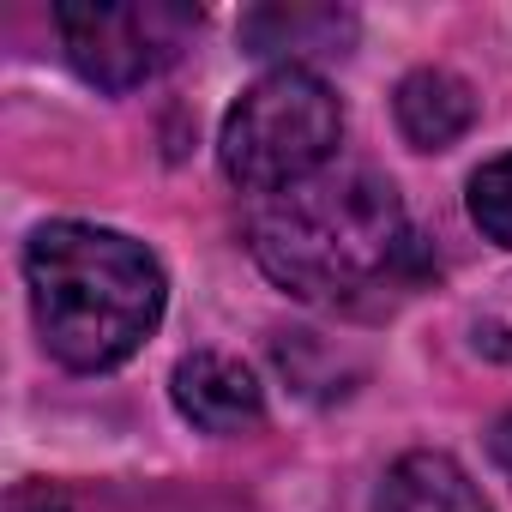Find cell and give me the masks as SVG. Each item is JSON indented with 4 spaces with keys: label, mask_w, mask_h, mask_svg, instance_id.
<instances>
[{
    "label": "cell",
    "mask_w": 512,
    "mask_h": 512,
    "mask_svg": "<svg viewBox=\"0 0 512 512\" xmlns=\"http://www.w3.org/2000/svg\"><path fill=\"white\" fill-rule=\"evenodd\" d=\"M410 223L374 169H320L253 217V260L302 302H362L404 284Z\"/></svg>",
    "instance_id": "1"
},
{
    "label": "cell",
    "mask_w": 512,
    "mask_h": 512,
    "mask_svg": "<svg viewBox=\"0 0 512 512\" xmlns=\"http://www.w3.org/2000/svg\"><path fill=\"white\" fill-rule=\"evenodd\" d=\"M31 308L55 362L79 374H103L127 362L163 314L157 260L97 223H49L25 247Z\"/></svg>",
    "instance_id": "2"
},
{
    "label": "cell",
    "mask_w": 512,
    "mask_h": 512,
    "mask_svg": "<svg viewBox=\"0 0 512 512\" xmlns=\"http://www.w3.org/2000/svg\"><path fill=\"white\" fill-rule=\"evenodd\" d=\"M338 133H344V109L332 85L302 67H278L253 91H241V103L223 121L217 157L235 187L284 193L326 169V157L338 151Z\"/></svg>",
    "instance_id": "3"
},
{
    "label": "cell",
    "mask_w": 512,
    "mask_h": 512,
    "mask_svg": "<svg viewBox=\"0 0 512 512\" xmlns=\"http://www.w3.org/2000/svg\"><path fill=\"white\" fill-rule=\"evenodd\" d=\"M73 67L103 91H133L157 79L193 37L199 13L181 0H67L55 7Z\"/></svg>",
    "instance_id": "4"
},
{
    "label": "cell",
    "mask_w": 512,
    "mask_h": 512,
    "mask_svg": "<svg viewBox=\"0 0 512 512\" xmlns=\"http://www.w3.org/2000/svg\"><path fill=\"white\" fill-rule=\"evenodd\" d=\"M175 392V410L205 428V434H241L266 416V398H260V380H253L235 356H217V350H199L175 368L169 380Z\"/></svg>",
    "instance_id": "5"
},
{
    "label": "cell",
    "mask_w": 512,
    "mask_h": 512,
    "mask_svg": "<svg viewBox=\"0 0 512 512\" xmlns=\"http://www.w3.org/2000/svg\"><path fill=\"white\" fill-rule=\"evenodd\" d=\"M470 121H476V97H470V85H464L458 73L422 67V73H410V79L398 85V127H404L410 145L446 151L452 139L470 133Z\"/></svg>",
    "instance_id": "6"
},
{
    "label": "cell",
    "mask_w": 512,
    "mask_h": 512,
    "mask_svg": "<svg viewBox=\"0 0 512 512\" xmlns=\"http://www.w3.org/2000/svg\"><path fill=\"white\" fill-rule=\"evenodd\" d=\"M374 512H488V500L446 452H410L386 470Z\"/></svg>",
    "instance_id": "7"
},
{
    "label": "cell",
    "mask_w": 512,
    "mask_h": 512,
    "mask_svg": "<svg viewBox=\"0 0 512 512\" xmlns=\"http://www.w3.org/2000/svg\"><path fill=\"white\" fill-rule=\"evenodd\" d=\"M247 55H308V49H344L350 13L332 7H266L241 25Z\"/></svg>",
    "instance_id": "8"
},
{
    "label": "cell",
    "mask_w": 512,
    "mask_h": 512,
    "mask_svg": "<svg viewBox=\"0 0 512 512\" xmlns=\"http://www.w3.org/2000/svg\"><path fill=\"white\" fill-rule=\"evenodd\" d=\"M470 217L488 241L512 247V157H494L488 169L470 175Z\"/></svg>",
    "instance_id": "9"
},
{
    "label": "cell",
    "mask_w": 512,
    "mask_h": 512,
    "mask_svg": "<svg viewBox=\"0 0 512 512\" xmlns=\"http://www.w3.org/2000/svg\"><path fill=\"white\" fill-rule=\"evenodd\" d=\"M494 452H500V464L512 470V416H506V422L494 428Z\"/></svg>",
    "instance_id": "10"
},
{
    "label": "cell",
    "mask_w": 512,
    "mask_h": 512,
    "mask_svg": "<svg viewBox=\"0 0 512 512\" xmlns=\"http://www.w3.org/2000/svg\"><path fill=\"white\" fill-rule=\"evenodd\" d=\"M19 512H67V506H61L55 494H25V500H19Z\"/></svg>",
    "instance_id": "11"
}]
</instances>
